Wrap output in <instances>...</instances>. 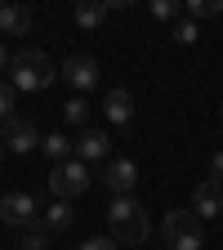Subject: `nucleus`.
<instances>
[{
	"label": "nucleus",
	"mask_w": 223,
	"mask_h": 250,
	"mask_svg": "<svg viewBox=\"0 0 223 250\" xmlns=\"http://www.w3.org/2000/svg\"><path fill=\"white\" fill-rule=\"evenodd\" d=\"M107 228H112V241L116 246H143L147 232H152V219H147V210H143L139 197H112Z\"/></svg>",
	"instance_id": "nucleus-1"
},
{
	"label": "nucleus",
	"mask_w": 223,
	"mask_h": 250,
	"mask_svg": "<svg viewBox=\"0 0 223 250\" xmlns=\"http://www.w3.org/2000/svg\"><path fill=\"white\" fill-rule=\"evenodd\" d=\"M54 76H58V67L49 62L45 49H18L14 62H9V85L14 89H31L36 94V89H49Z\"/></svg>",
	"instance_id": "nucleus-2"
},
{
	"label": "nucleus",
	"mask_w": 223,
	"mask_h": 250,
	"mask_svg": "<svg viewBox=\"0 0 223 250\" xmlns=\"http://www.w3.org/2000/svg\"><path fill=\"white\" fill-rule=\"evenodd\" d=\"M161 241H165L170 250H201V246H205V228H201L197 214L170 210V214L161 219Z\"/></svg>",
	"instance_id": "nucleus-3"
},
{
	"label": "nucleus",
	"mask_w": 223,
	"mask_h": 250,
	"mask_svg": "<svg viewBox=\"0 0 223 250\" xmlns=\"http://www.w3.org/2000/svg\"><path fill=\"white\" fill-rule=\"evenodd\" d=\"M89 183H94V179H89V166H85V161H76V156L49 170V192H54L58 201H72V197H81Z\"/></svg>",
	"instance_id": "nucleus-4"
},
{
	"label": "nucleus",
	"mask_w": 223,
	"mask_h": 250,
	"mask_svg": "<svg viewBox=\"0 0 223 250\" xmlns=\"http://www.w3.org/2000/svg\"><path fill=\"white\" fill-rule=\"evenodd\" d=\"M0 224H9V228H36L41 224V206L31 192H5L0 197Z\"/></svg>",
	"instance_id": "nucleus-5"
},
{
	"label": "nucleus",
	"mask_w": 223,
	"mask_h": 250,
	"mask_svg": "<svg viewBox=\"0 0 223 250\" xmlns=\"http://www.w3.org/2000/svg\"><path fill=\"white\" fill-rule=\"evenodd\" d=\"M58 76L67 81V85H72V89L81 94V99H85V89H94V85L103 81L99 62H94L89 54H72V58H67V62H62V67H58Z\"/></svg>",
	"instance_id": "nucleus-6"
},
{
	"label": "nucleus",
	"mask_w": 223,
	"mask_h": 250,
	"mask_svg": "<svg viewBox=\"0 0 223 250\" xmlns=\"http://www.w3.org/2000/svg\"><path fill=\"white\" fill-rule=\"evenodd\" d=\"M0 143L9 152H31V147H41V130H36V121H27V116H9L0 125Z\"/></svg>",
	"instance_id": "nucleus-7"
},
{
	"label": "nucleus",
	"mask_w": 223,
	"mask_h": 250,
	"mask_svg": "<svg viewBox=\"0 0 223 250\" xmlns=\"http://www.w3.org/2000/svg\"><path fill=\"white\" fill-rule=\"evenodd\" d=\"M103 183L112 188V197H134V183H139V166L116 156V161L103 166Z\"/></svg>",
	"instance_id": "nucleus-8"
},
{
	"label": "nucleus",
	"mask_w": 223,
	"mask_h": 250,
	"mask_svg": "<svg viewBox=\"0 0 223 250\" xmlns=\"http://www.w3.org/2000/svg\"><path fill=\"white\" fill-rule=\"evenodd\" d=\"M192 214L197 219H223V183L201 179L197 192H192Z\"/></svg>",
	"instance_id": "nucleus-9"
},
{
	"label": "nucleus",
	"mask_w": 223,
	"mask_h": 250,
	"mask_svg": "<svg viewBox=\"0 0 223 250\" xmlns=\"http://www.w3.org/2000/svg\"><path fill=\"white\" fill-rule=\"evenodd\" d=\"M103 116L116 125V130H125V125L134 121V94L125 89V85H112L107 99H103Z\"/></svg>",
	"instance_id": "nucleus-10"
},
{
	"label": "nucleus",
	"mask_w": 223,
	"mask_h": 250,
	"mask_svg": "<svg viewBox=\"0 0 223 250\" xmlns=\"http://www.w3.org/2000/svg\"><path fill=\"white\" fill-rule=\"evenodd\" d=\"M76 161H112V139H107V130H81V139H76Z\"/></svg>",
	"instance_id": "nucleus-11"
},
{
	"label": "nucleus",
	"mask_w": 223,
	"mask_h": 250,
	"mask_svg": "<svg viewBox=\"0 0 223 250\" xmlns=\"http://www.w3.org/2000/svg\"><path fill=\"white\" fill-rule=\"evenodd\" d=\"M27 31H31L27 5H0V36H27Z\"/></svg>",
	"instance_id": "nucleus-12"
},
{
	"label": "nucleus",
	"mask_w": 223,
	"mask_h": 250,
	"mask_svg": "<svg viewBox=\"0 0 223 250\" xmlns=\"http://www.w3.org/2000/svg\"><path fill=\"white\" fill-rule=\"evenodd\" d=\"M41 219H45L49 232H67V228L76 224V210H72V201H54V206L41 210Z\"/></svg>",
	"instance_id": "nucleus-13"
},
{
	"label": "nucleus",
	"mask_w": 223,
	"mask_h": 250,
	"mask_svg": "<svg viewBox=\"0 0 223 250\" xmlns=\"http://www.w3.org/2000/svg\"><path fill=\"white\" fill-rule=\"evenodd\" d=\"M41 147H45V156H49L54 166L72 161V152H76V143H72L67 134H45V139H41Z\"/></svg>",
	"instance_id": "nucleus-14"
},
{
	"label": "nucleus",
	"mask_w": 223,
	"mask_h": 250,
	"mask_svg": "<svg viewBox=\"0 0 223 250\" xmlns=\"http://www.w3.org/2000/svg\"><path fill=\"white\" fill-rule=\"evenodd\" d=\"M214 14H223V0H187V5H183V18H187V22L214 18Z\"/></svg>",
	"instance_id": "nucleus-15"
},
{
	"label": "nucleus",
	"mask_w": 223,
	"mask_h": 250,
	"mask_svg": "<svg viewBox=\"0 0 223 250\" xmlns=\"http://www.w3.org/2000/svg\"><path fill=\"white\" fill-rule=\"evenodd\" d=\"M103 18H107V5H76V27H85V31L103 27Z\"/></svg>",
	"instance_id": "nucleus-16"
},
{
	"label": "nucleus",
	"mask_w": 223,
	"mask_h": 250,
	"mask_svg": "<svg viewBox=\"0 0 223 250\" xmlns=\"http://www.w3.org/2000/svg\"><path fill=\"white\" fill-rule=\"evenodd\" d=\"M18 250H49V228H45V219H41L36 228H27V232H22Z\"/></svg>",
	"instance_id": "nucleus-17"
},
{
	"label": "nucleus",
	"mask_w": 223,
	"mask_h": 250,
	"mask_svg": "<svg viewBox=\"0 0 223 250\" xmlns=\"http://www.w3.org/2000/svg\"><path fill=\"white\" fill-rule=\"evenodd\" d=\"M14 107H18V89H14L9 81H0V125H5L9 116H18Z\"/></svg>",
	"instance_id": "nucleus-18"
},
{
	"label": "nucleus",
	"mask_w": 223,
	"mask_h": 250,
	"mask_svg": "<svg viewBox=\"0 0 223 250\" xmlns=\"http://www.w3.org/2000/svg\"><path fill=\"white\" fill-rule=\"evenodd\" d=\"M62 121H67V125H85L89 121V103L81 99V94H76L72 103H62Z\"/></svg>",
	"instance_id": "nucleus-19"
},
{
	"label": "nucleus",
	"mask_w": 223,
	"mask_h": 250,
	"mask_svg": "<svg viewBox=\"0 0 223 250\" xmlns=\"http://www.w3.org/2000/svg\"><path fill=\"white\" fill-rule=\"evenodd\" d=\"M183 14V5L179 0H152V18H161V22H174Z\"/></svg>",
	"instance_id": "nucleus-20"
},
{
	"label": "nucleus",
	"mask_w": 223,
	"mask_h": 250,
	"mask_svg": "<svg viewBox=\"0 0 223 250\" xmlns=\"http://www.w3.org/2000/svg\"><path fill=\"white\" fill-rule=\"evenodd\" d=\"M170 36H174L179 45H192L201 31H197V22H187V18H183V22H174V31H170Z\"/></svg>",
	"instance_id": "nucleus-21"
},
{
	"label": "nucleus",
	"mask_w": 223,
	"mask_h": 250,
	"mask_svg": "<svg viewBox=\"0 0 223 250\" xmlns=\"http://www.w3.org/2000/svg\"><path fill=\"white\" fill-rule=\"evenodd\" d=\"M81 250H116V241L112 237H89V241H81Z\"/></svg>",
	"instance_id": "nucleus-22"
},
{
	"label": "nucleus",
	"mask_w": 223,
	"mask_h": 250,
	"mask_svg": "<svg viewBox=\"0 0 223 250\" xmlns=\"http://www.w3.org/2000/svg\"><path fill=\"white\" fill-rule=\"evenodd\" d=\"M210 179H214V183H223V152H214V156H210Z\"/></svg>",
	"instance_id": "nucleus-23"
},
{
	"label": "nucleus",
	"mask_w": 223,
	"mask_h": 250,
	"mask_svg": "<svg viewBox=\"0 0 223 250\" xmlns=\"http://www.w3.org/2000/svg\"><path fill=\"white\" fill-rule=\"evenodd\" d=\"M9 62H14V58H9V49L0 45V72H9Z\"/></svg>",
	"instance_id": "nucleus-24"
},
{
	"label": "nucleus",
	"mask_w": 223,
	"mask_h": 250,
	"mask_svg": "<svg viewBox=\"0 0 223 250\" xmlns=\"http://www.w3.org/2000/svg\"><path fill=\"white\" fill-rule=\"evenodd\" d=\"M0 156H5V143H0Z\"/></svg>",
	"instance_id": "nucleus-25"
},
{
	"label": "nucleus",
	"mask_w": 223,
	"mask_h": 250,
	"mask_svg": "<svg viewBox=\"0 0 223 250\" xmlns=\"http://www.w3.org/2000/svg\"><path fill=\"white\" fill-rule=\"evenodd\" d=\"M219 121H223V107H219Z\"/></svg>",
	"instance_id": "nucleus-26"
}]
</instances>
